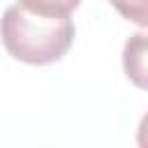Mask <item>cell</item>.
<instances>
[{"label":"cell","mask_w":148,"mask_h":148,"mask_svg":"<svg viewBox=\"0 0 148 148\" xmlns=\"http://www.w3.org/2000/svg\"><path fill=\"white\" fill-rule=\"evenodd\" d=\"M74 23L65 18H46L25 12L18 5L5 9L0 18V39L7 53L25 65H51L60 60L74 42Z\"/></svg>","instance_id":"1"},{"label":"cell","mask_w":148,"mask_h":148,"mask_svg":"<svg viewBox=\"0 0 148 148\" xmlns=\"http://www.w3.org/2000/svg\"><path fill=\"white\" fill-rule=\"evenodd\" d=\"M123 67L136 88H146V35L136 32L127 39L123 51Z\"/></svg>","instance_id":"2"},{"label":"cell","mask_w":148,"mask_h":148,"mask_svg":"<svg viewBox=\"0 0 148 148\" xmlns=\"http://www.w3.org/2000/svg\"><path fill=\"white\" fill-rule=\"evenodd\" d=\"M16 5L30 14H37V16L65 18L81 5V0H18Z\"/></svg>","instance_id":"3"},{"label":"cell","mask_w":148,"mask_h":148,"mask_svg":"<svg viewBox=\"0 0 148 148\" xmlns=\"http://www.w3.org/2000/svg\"><path fill=\"white\" fill-rule=\"evenodd\" d=\"M127 21L146 28L148 18H146V0H109Z\"/></svg>","instance_id":"4"}]
</instances>
